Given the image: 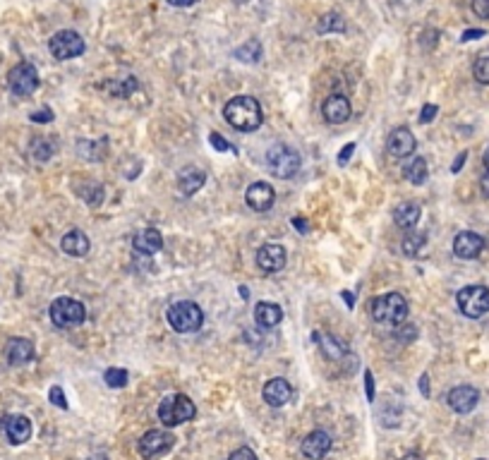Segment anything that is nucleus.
Segmentation results:
<instances>
[{"mask_svg": "<svg viewBox=\"0 0 489 460\" xmlns=\"http://www.w3.org/2000/svg\"><path fill=\"white\" fill-rule=\"evenodd\" d=\"M8 84L15 96H29L39 89V72L32 63H20L10 70Z\"/></svg>", "mask_w": 489, "mask_h": 460, "instance_id": "10", "label": "nucleus"}, {"mask_svg": "<svg viewBox=\"0 0 489 460\" xmlns=\"http://www.w3.org/2000/svg\"><path fill=\"white\" fill-rule=\"evenodd\" d=\"M293 226L298 228V233H309V223L305 219H300V216H295L293 219Z\"/></svg>", "mask_w": 489, "mask_h": 460, "instance_id": "45", "label": "nucleus"}, {"mask_svg": "<svg viewBox=\"0 0 489 460\" xmlns=\"http://www.w3.org/2000/svg\"><path fill=\"white\" fill-rule=\"evenodd\" d=\"M480 460H485V458H480Z\"/></svg>", "mask_w": 489, "mask_h": 460, "instance_id": "54", "label": "nucleus"}, {"mask_svg": "<svg viewBox=\"0 0 489 460\" xmlns=\"http://www.w3.org/2000/svg\"><path fill=\"white\" fill-rule=\"evenodd\" d=\"M5 357L12 367H22L34 360V343L27 338H10L5 347Z\"/></svg>", "mask_w": 489, "mask_h": 460, "instance_id": "21", "label": "nucleus"}, {"mask_svg": "<svg viewBox=\"0 0 489 460\" xmlns=\"http://www.w3.org/2000/svg\"><path fill=\"white\" fill-rule=\"evenodd\" d=\"M466 159H468V151H463V154H458V159L454 161V166H451V171L458 173L463 168V163H466Z\"/></svg>", "mask_w": 489, "mask_h": 460, "instance_id": "46", "label": "nucleus"}, {"mask_svg": "<svg viewBox=\"0 0 489 460\" xmlns=\"http://www.w3.org/2000/svg\"><path fill=\"white\" fill-rule=\"evenodd\" d=\"M207 183V173L197 166H185L180 173H178V190L183 192L185 197H192L195 192H200Z\"/></svg>", "mask_w": 489, "mask_h": 460, "instance_id": "20", "label": "nucleus"}, {"mask_svg": "<svg viewBox=\"0 0 489 460\" xmlns=\"http://www.w3.org/2000/svg\"><path fill=\"white\" fill-rule=\"evenodd\" d=\"M266 166H269V171L274 173L276 178L281 180H290L295 176V173L300 171L302 161H300V154L295 151L293 146H286V144H274L266 151Z\"/></svg>", "mask_w": 489, "mask_h": 460, "instance_id": "5", "label": "nucleus"}, {"mask_svg": "<svg viewBox=\"0 0 489 460\" xmlns=\"http://www.w3.org/2000/svg\"><path fill=\"white\" fill-rule=\"evenodd\" d=\"M286 250L283 245H276V242H266V245L259 247L257 252V266L264 273H278L286 266Z\"/></svg>", "mask_w": 489, "mask_h": 460, "instance_id": "12", "label": "nucleus"}, {"mask_svg": "<svg viewBox=\"0 0 489 460\" xmlns=\"http://www.w3.org/2000/svg\"><path fill=\"white\" fill-rule=\"evenodd\" d=\"M401 460H422V458H420L418 453H408V456H403Z\"/></svg>", "mask_w": 489, "mask_h": 460, "instance_id": "51", "label": "nucleus"}, {"mask_svg": "<svg viewBox=\"0 0 489 460\" xmlns=\"http://www.w3.org/2000/svg\"><path fill=\"white\" fill-rule=\"evenodd\" d=\"M173 444H176V437H173L171 432L149 429V432L139 439L137 449H139V456L144 460H156L161 456H166V453L173 449Z\"/></svg>", "mask_w": 489, "mask_h": 460, "instance_id": "8", "label": "nucleus"}, {"mask_svg": "<svg viewBox=\"0 0 489 460\" xmlns=\"http://www.w3.org/2000/svg\"><path fill=\"white\" fill-rule=\"evenodd\" d=\"M372 319L376 324L386 326H401L408 319V300L401 293H386L372 300Z\"/></svg>", "mask_w": 489, "mask_h": 460, "instance_id": "2", "label": "nucleus"}, {"mask_svg": "<svg viewBox=\"0 0 489 460\" xmlns=\"http://www.w3.org/2000/svg\"><path fill=\"white\" fill-rule=\"evenodd\" d=\"M255 321L259 328H274L283 321V309L276 302H259L255 307Z\"/></svg>", "mask_w": 489, "mask_h": 460, "instance_id": "23", "label": "nucleus"}, {"mask_svg": "<svg viewBox=\"0 0 489 460\" xmlns=\"http://www.w3.org/2000/svg\"><path fill=\"white\" fill-rule=\"evenodd\" d=\"M364 389H367V401H374V376L369 369H364Z\"/></svg>", "mask_w": 489, "mask_h": 460, "instance_id": "43", "label": "nucleus"}, {"mask_svg": "<svg viewBox=\"0 0 489 460\" xmlns=\"http://www.w3.org/2000/svg\"><path fill=\"white\" fill-rule=\"evenodd\" d=\"M403 173H405V180L408 183H413V185H422L425 180H427V161L422 156H415L410 163H408L403 168Z\"/></svg>", "mask_w": 489, "mask_h": 460, "instance_id": "27", "label": "nucleus"}, {"mask_svg": "<svg viewBox=\"0 0 489 460\" xmlns=\"http://www.w3.org/2000/svg\"><path fill=\"white\" fill-rule=\"evenodd\" d=\"M60 247H63V252L70 254V257H84V254L89 252V238H86L82 230L72 228L70 233L60 240Z\"/></svg>", "mask_w": 489, "mask_h": 460, "instance_id": "25", "label": "nucleus"}, {"mask_svg": "<svg viewBox=\"0 0 489 460\" xmlns=\"http://www.w3.org/2000/svg\"><path fill=\"white\" fill-rule=\"evenodd\" d=\"M321 115L329 125H343L350 117V101L340 94H331L321 105Z\"/></svg>", "mask_w": 489, "mask_h": 460, "instance_id": "17", "label": "nucleus"}, {"mask_svg": "<svg viewBox=\"0 0 489 460\" xmlns=\"http://www.w3.org/2000/svg\"><path fill=\"white\" fill-rule=\"evenodd\" d=\"M317 32L319 34H329V32H345V22L343 17L338 15V12H329V15H324L317 24Z\"/></svg>", "mask_w": 489, "mask_h": 460, "instance_id": "30", "label": "nucleus"}, {"mask_svg": "<svg viewBox=\"0 0 489 460\" xmlns=\"http://www.w3.org/2000/svg\"><path fill=\"white\" fill-rule=\"evenodd\" d=\"M238 3H247V0H238Z\"/></svg>", "mask_w": 489, "mask_h": 460, "instance_id": "53", "label": "nucleus"}, {"mask_svg": "<svg viewBox=\"0 0 489 460\" xmlns=\"http://www.w3.org/2000/svg\"><path fill=\"white\" fill-rule=\"evenodd\" d=\"M132 247L139 254H156L161 247H163V238H161V233L156 228H144V230H139V233H134Z\"/></svg>", "mask_w": 489, "mask_h": 460, "instance_id": "22", "label": "nucleus"}, {"mask_svg": "<svg viewBox=\"0 0 489 460\" xmlns=\"http://www.w3.org/2000/svg\"><path fill=\"white\" fill-rule=\"evenodd\" d=\"M29 117H32V122H53V110L41 108V110H34Z\"/></svg>", "mask_w": 489, "mask_h": 460, "instance_id": "39", "label": "nucleus"}, {"mask_svg": "<svg viewBox=\"0 0 489 460\" xmlns=\"http://www.w3.org/2000/svg\"><path fill=\"white\" fill-rule=\"evenodd\" d=\"M485 168L489 171V149H487V154H485Z\"/></svg>", "mask_w": 489, "mask_h": 460, "instance_id": "52", "label": "nucleus"}, {"mask_svg": "<svg viewBox=\"0 0 489 460\" xmlns=\"http://www.w3.org/2000/svg\"><path fill=\"white\" fill-rule=\"evenodd\" d=\"M473 10L482 20H489V0H473Z\"/></svg>", "mask_w": 489, "mask_h": 460, "instance_id": "40", "label": "nucleus"}, {"mask_svg": "<svg viewBox=\"0 0 489 460\" xmlns=\"http://www.w3.org/2000/svg\"><path fill=\"white\" fill-rule=\"evenodd\" d=\"M264 403H269L271 408H283L290 403V398H293V389H290V384L286 379H271V381L264 384Z\"/></svg>", "mask_w": 489, "mask_h": 460, "instance_id": "18", "label": "nucleus"}, {"mask_svg": "<svg viewBox=\"0 0 489 460\" xmlns=\"http://www.w3.org/2000/svg\"><path fill=\"white\" fill-rule=\"evenodd\" d=\"M166 319H168V324L176 333H195L204 324V312L197 302L180 300L171 304L168 312H166Z\"/></svg>", "mask_w": 489, "mask_h": 460, "instance_id": "3", "label": "nucleus"}, {"mask_svg": "<svg viewBox=\"0 0 489 460\" xmlns=\"http://www.w3.org/2000/svg\"><path fill=\"white\" fill-rule=\"evenodd\" d=\"M0 429H3V434L12 446H20L32 437V420L24 418V415H5L0 420Z\"/></svg>", "mask_w": 489, "mask_h": 460, "instance_id": "11", "label": "nucleus"}, {"mask_svg": "<svg viewBox=\"0 0 489 460\" xmlns=\"http://www.w3.org/2000/svg\"><path fill=\"white\" fill-rule=\"evenodd\" d=\"M103 379H106V384H108L110 389H122L127 384V369H120V367H110V369H106Z\"/></svg>", "mask_w": 489, "mask_h": 460, "instance_id": "33", "label": "nucleus"}, {"mask_svg": "<svg viewBox=\"0 0 489 460\" xmlns=\"http://www.w3.org/2000/svg\"><path fill=\"white\" fill-rule=\"evenodd\" d=\"M425 242H427V235L422 233V230H420V233H415L413 230V233H408L403 242H401V250H403L405 257H415V254L425 247Z\"/></svg>", "mask_w": 489, "mask_h": 460, "instance_id": "29", "label": "nucleus"}, {"mask_svg": "<svg viewBox=\"0 0 489 460\" xmlns=\"http://www.w3.org/2000/svg\"><path fill=\"white\" fill-rule=\"evenodd\" d=\"M478 401H480V393L475 386H456V389L449 391V398H447L449 408L458 415L473 413L475 406H478Z\"/></svg>", "mask_w": 489, "mask_h": 460, "instance_id": "13", "label": "nucleus"}, {"mask_svg": "<svg viewBox=\"0 0 489 460\" xmlns=\"http://www.w3.org/2000/svg\"><path fill=\"white\" fill-rule=\"evenodd\" d=\"M195 415H197L195 403H192L190 398L183 396V393L166 396L163 401L159 403V420L163 422L166 427L185 425V422L195 420Z\"/></svg>", "mask_w": 489, "mask_h": 460, "instance_id": "4", "label": "nucleus"}, {"mask_svg": "<svg viewBox=\"0 0 489 460\" xmlns=\"http://www.w3.org/2000/svg\"><path fill=\"white\" fill-rule=\"evenodd\" d=\"M420 391H422L425 398H430V376H427V374L420 376Z\"/></svg>", "mask_w": 489, "mask_h": 460, "instance_id": "47", "label": "nucleus"}, {"mask_svg": "<svg viewBox=\"0 0 489 460\" xmlns=\"http://www.w3.org/2000/svg\"><path fill=\"white\" fill-rule=\"evenodd\" d=\"M168 5H173V8H190V5H195L197 0H166Z\"/></svg>", "mask_w": 489, "mask_h": 460, "instance_id": "48", "label": "nucleus"}, {"mask_svg": "<svg viewBox=\"0 0 489 460\" xmlns=\"http://www.w3.org/2000/svg\"><path fill=\"white\" fill-rule=\"evenodd\" d=\"M245 199H247V207L259 211V214H264V211H269L271 207H274L276 192L269 183H252L245 192Z\"/></svg>", "mask_w": 489, "mask_h": 460, "instance_id": "14", "label": "nucleus"}, {"mask_svg": "<svg viewBox=\"0 0 489 460\" xmlns=\"http://www.w3.org/2000/svg\"><path fill=\"white\" fill-rule=\"evenodd\" d=\"M48 398H51V403H53L55 408L67 410V398H65L63 389H60V386H53V389H51V393H48Z\"/></svg>", "mask_w": 489, "mask_h": 460, "instance_id": "37", "label": "nucleus"}, {"mask_svg": "<svg viewBox=\"0 0 489 460\" xmlns=\"http://www.w3.org/2000/svg\"><path fill=\"white\" fill-rule=\"evenodd\" d=\"M108 89L113 91L115 96L125 98V96L132 94L134 89H137V82H134V79L130 77V79H125V82H110V84H108Z\"/></svg>", "mask_w": 489, "mask_h": 460, "instance_id": "34", "label": "nucleus"}, {"mask_svg": "<svg viewBox=\"0 0 489 460\" xmlns=\"http://www.w3.org/2000/svg\"><path fill=\"white\" fill-rule=\"evenodd\" d=\"M340 297H343V300H345V304H348V309H352V307H355V297H352V293H350V290H343V293H340Z\"/></svg>", "mask_w": 489, "mask_h": 460, "instance_id": "50", "label": "nucleus"}, {"mask_svg": "<svg viewBox=\"0 0 489 460\" xmlns=\"http://www.w3.org/2000/svg\"><path fill=\"white\" fill-rule=\"evenodd\" d=\"M228 460H259V458H257V453L252 451V449H247V446H243V449L233 451L231 456H228Z\"/></svg>", "mask_w": 489, "mask_h": 460, "instance_id": "38", "label": "nucleus"}, {"mask_svg": "<svg viewBox=\"0 0 489 460\" xmlns=\"http://www.w3.org/2000/svg\"><path fill=\"white\" fill-rule=\"evenodd\" d=\"M314 340H319L321 352H324L329 360H340L345 355V345L329 333H314Z\"/></svg>", "mask_w": 489, "mask_h": 460, "instance_id": "26", "label": "nucleus"}, {"mask_svg": "<svg viewBox=\"0 0 489 460\" xmlns=\"http://www.w3.org/2000/svg\"><path fill=\"white\" fill-rule=\"evenodd\" d=\"M224 115L235 130H240V132H252V130H257L264 120L262 105H259L257 98H252V96H233L231 101L226 103Z\"/></svg>", "mask_w": 489, "mask_h": 460, "instance_id": "1", "label": "nucleus"}, {"mask_svg": "<svg viewBox=\"0 0 489 460\" xmlns=\"http://www.w3.org/2000/svg\"><path fill=\"white\" fill-rule=\"evenodd\" d=\"M456 302L458 309L468 319H480L489 312V288H485V285H466L463 290H458Z\"/></svg>", "mask_w": 489, "mask_h": 460, "instance_id": "7", "label": "nucleus"}, {"mask_svg": "<svg viewBox=\"0 0 489 460\" xmlns=\"http://www.w3.org/2000/svg\"><path fill=\"white\" fill-rule=\"evenodd\" d=\"M29 151H32V156L36 161H48L53 156V151H55V144L53 142H48V139H34L32 142V146H29Z\"/></svg>", "mask_w": 489, "mask_h": 460, "instance_id": "31", "label": "nucleus"}, {"mask_svg": "<svg viewBox=\"0 0 489 460\" xmlns=\"http://www.w3.org/2000/svg\"><path fill=\"white\" fill-rule=\"evenodd\" d=\"M352 151H355V144H345L343 149H340V154H338V166H345L350 161V156H352Z\"/></svg>", "mask_w": 489, "mask_h": 460, "instance_id": "42", "label": "nucleus"}, {"mask_svg": "<svg viewBox=\"0 0 489 460\" xmlns=\"http://www.w3.org/2000/svg\"><path fill=\"white\" fill-rule=\"evenodd\" d=\"M302 456L309 458V460H321L326 456V453L331 451V437L326 432H321V429H314V432H309L305 439H302Z\"/></svg>", "mask_w": 489, "mask_h": 460, "instance_id": "16", "label": "nucleus"}, {"mask_svg": "<svg viewBox=\"0 0 489 460\" xmlns=\"http://www.w3.org/2000/svg\"><path fill=\"white\" fill-rule=\"evenodd\" d=\"M209 142H212V146L216 149V151H224V154H226V151H235L231 142H226L224 137H221V134H216V132H212V134H209Z\"/></svg>", "mask_w": 489, "mask_h": 460, "instance_id": "36", "label": "nucleus"}, {"mask_svg": "<svg viewBox=\"0 0 489 460\" xmlns=\"http://www.w3.org/2000/svg\"><path fill=\"white\" fill-rule=\"evenodd\" d=\"M485 36V29H468V32H463L461 41H475V39H482Z\"/></svg>", "mask_w": 489, "mask_h": 460, "instance_id": "44", "label": "nucleus"}, {"mask_svg": "<svg viewBox=\"0 0 489 460\" xmlns=\"http://www.w3.org/2000/svg\"><path fill=\"white\" fill-rule=\"evenodd\" d=\"M415 137L413 132L408 127H398V130H393L391 134H389V139H386V149H389V154H391L393 159H405V156H410V154L415 151Z\"/></svg>", "mask_w": 489, "mask_h": 460, "instance_id": "19", "label": "nucleus"}, {"mask_svg": "<svg viewBox=\"0 0 489 460\" xmlns=\"http://www.w3.org/2000/svg\"><path fill=\"white\" fill-rule=\"evenodd\" d=\"M480 190H482V195H485V197L489 199V171H487L485 176H482V180H480Z\"/></svg>", "mask_w": 489, "mask_h": 460, "instance_id": "49", "label": "nucleus"}, {"mask_svg": "<svg viewBox=\"0 0 489 460\" xmlns=\"http://www.w3.org/2000/svg\"><path fill=\"white\" fill-rule=\"evenodd\" d=\"M235 58L243 60V63H257L262 58V43H259V39L245 41L240 48H235Z\"/></svg>", "mask_w": 489, "mask_h": 460, "instance_id": "28", "label": "nucleus"}, {"mask_svg": "<svg viewBox=\"0 0 489 460\" xmlns=\"http://www.w3.org/2000/svg\"><path fill=\"white\" fill-rule=\"evenodd\" d=\"M473 74L480 84H489V55L478 58V63H475V67H473Z\"/></svg>", "mask_w": 489, "mask_h": 460, "instance_id": "35", "label": "nucleus"}, {"mask_svg": "<svg viewBox=\"0 0 489 460\" xmlns=\"http://www.w3.org/2000/svg\"><path fill=\"white\" fill-rule=\"evenodd\" d=\"M48 314H51V321L58 328H75L86 319L84 304L75 300V297H58V300H53Z\"/></svg>", "mask_w": 489, "mask_h": 460, "instance_id": "6", "label": "nucleus"}, {"mask_svg": "<svg viewBox=\"0 0 489 460\" xmlns=\"http://www.w3.org/2000/svg\"><path fill=\"white\" fill-rule=\"evenodd\" d=\"M48 48H51L55 60H72L84 53V41L72 29H63V32L53 34V39L48 41Z\"/></svg>", "mask_w": 489, "mask_h": 460, "instance_id": "9", "label": "nucleus"}, {"mask_svg": "<svg viewBox=\"0 0 489 460\" xmlns=\"http://www.w3.org/2000/svg\"><path fill=\"white\" fill-rule=\"evenodd\" d=\"M420 219H422V207L415 202L398 204L393 211V221H396V226H401V228H415Z\"/></svg>", "mask_w": 489, "mask_h": 460, "instance_id": "24", "label": "nucleus"}, {"mask_svg": "<svg viewBox=\"0 0 489 460\" xmlns=\"http://www.w3.org/2000/svg\"><path fill=\"white\" fill-rule=\"evenodd\" d=\"M82 199L86 204H89L91 209H96V207H101V202H103V188L101 185H96V183H91V185H84L82 188Z\"/></svg>", "mask_w": 489, "mask_h": 460, "instance_id": "32", "label": "nucleus"}, {"mask_svg": "<svg viewBox=\"0 0 489 460\" xmlns=\"http://www.w3.org/2000/svg\"><path fill=\"white\" fill-rule=\"evenodd\" d=\"M437 113H439V108L435 103H427L425 108H422V113H420V122H432L437 117Z\"/></svg>", "mask_w": 489, "mask_h": 460, "instance_id": "41", "label": "nucleus"}, {"mask_svg": "<svg viewBox=\"0 0 489 460\" xmlns=\"http://www.w3.org/2000/svg\"><path fill=\"white\" fill-rule=\"evenodd\" d=\"M482 250H485V238L478 233H470V230H463V233L456 235L454 240V252L456 257L461 259H478Z\"/></svg>", "mask_w": 489, "mask_h": 460, "instance_id": "15", "label": "nucleus"}]
</instances>
